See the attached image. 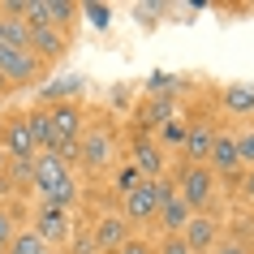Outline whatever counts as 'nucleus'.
<instances>
[{
  "instance_id": "8",
  "label": "nucleus",
  "mask_w": 254,
  "mask_h": 254,
  "mask_svg": "<svg viewBox=\"0 0 254 254\" xmlns=\"http://www.w3.org/2000/svg\"><path fill=\"white\" fill-rule=\"evenodd\" d=\"M181 237H186L190 254H211V246L220 241V220H211L207 211L190 215V224L181 228Z\"/></svg>"
},
{
  "instance_id": "18",
  "label": "nucleus",
  "mask_w": 254,
  "mask_h": 254,
  "mask_svg": "<svg viewBox=\"0 0 254 254\" xmlns=\"http://www.w3.org/2000/svg\"><path fill=\"white\" fill-rule=\"evenodd\" d=\"M26 125H30V138L39 151H52V125H48V108H35L26 112Z\"/></svg>"
},
{
  "instance_id": "7",
  "label": "nucleus",
  "mask_w": 254,
  "mask_h": 254,
  "mask_svg": "<svg viewBox=\"0 0 254 254\" xmlns=\"http://www.w3.org/2000/svg\"><path fill=\"white\" fill-rule=\"evenodd\" d=\"M48 125H52V151L65 147V142H78V138H82V112H78V104H52V108H48Z\"/></svg>"
},
{
  "instance_id": "17",
  "label": "nucleus",
  "mask_w": 254,
  "mask_h": 254,
  "mask_svg": "<svg viewBox=\"0 0 254 254\" xmlns=\"http://www.w3.org/2000/svg\"><path fill=\"white\" fill-rule=\"evenodd\" d=\"M4 254H52V246L35 233V228H17L13 233V241L4 246Z\"/></svg>"
},
{
  "instance_id": "11",
  "label": "nucleus",
  "mask_w": 254,
  "mask_h": 254,
  "mask_svg": "<svg viewBox=\"0 0 254 254\" xmlns=\"http://www.w3.org/2000/svg\"><path fill=\"white\" fill-rule=\"evenodd\" d=\"M207 168H211L215 177H233V173H241V155H237V138H233V134H215L211 155H207Z\"/></svg>"
},
{
  "instance_id": "6",
  "label": "nucleus",
  "mask_w": 254,
  "mask_h": 254,
  "mask_svg": "<svg viewBox=\"0 0 254 254\" xmlns=\"http://www.w3.org/2000/svg\"><path fill=\"white\" fill-rule=\"evenodd\" d=\"M121 215H125V224H147L160 215V198H155V181H142L134 186L125 198H121Z\"/></svg>"
},
{
  "instance_id": "1",
  "label": "nucleus",
  "mask_w": 254,
  "mask_h": 254,
  "mask_svg": "<svg viewBox=\"0 0 254 254\" xmlns=\"http://www.w3.org/2000/svg\"><path fill=\"white\" fill-rule=\"evenodd\" d=\"M30 186L43 194V202H48V207L73 211V202H78V186H73V173H69V164H61V155H52V151L35 155V173H30Z\"/></svg>"
},
{
  "instance_id": "31",
  "label": "nucleus",
  "mask_w": 254,
  "mask_h": 254,
  "mask_svg": "<svg viewBox=\"0 0 254 254\" xmlns=\"http://www.w3.org/2000/svg\"><path fill=\"white\" fill-rule=\"evenodd\" d=\"M117 254H155V250H151V246H147L142 237H129V241H125V246H121Z\"/></svg>"
},
{
  "instance_id": "33",
  "label": "nucleus",
  "mask_w": 254,
  "mask_h": 254,
  "mask_svg": "<svg viewBox=\"0 0 254 254\" xmlns=\"http://www.w3.org/2000/svg\"><path fill=\"white\" fill-rule=\"evenodd\" d=\"M4 168H9V155H4V147H0V177H4Z\"/></svg>"
},
{
  "instance_id": "28",
  "label": "nucleus",
  "mask_w": 254,
  "mask_h": 254,
  "mask_svg": "<svg viewBox=\"0 0 254 254\" xmlns=\"http://www.w3.org/2000/svg\"><path fill=\"white\" fill-rule=\"evenodd\" d=\"M237 155L246 168H254V129H246V134H237Z\"/></svg>"
},
{
  "instance_id": "22",
  "label": "nucleus",
  "mask_w": 254,
  "mask_h": 254,
  "mask_svg": "<svg viewBox=\"0 0 254 254\" xmlns=\"http://www.w3.org/2000/svg\"><path fill=\"white\" fill-rule=\"evenodd\" d=\"M78 86H82L78 78H69V82H56V86H48V91H43V99H48V108H52L56 99H65V104H69V99L78 95Z\"/></svg>"
},
{
  "instance_id": "16",
  "label": "nucleus",
  "mask_w": 254,
  "mask_h": 254,
  "mask_svg": "<svg viewBox=\"0 0 254 254\" xmlns=\"http://www.w3.org/2000/svg\"><path fill=\"white\" fill-rule=\"evenodd\" d=\"M220 104L233 112V117H250L254 112V86H224V95H220Z\"/></svg>"
},
{
  "instance_id": "32",
  "label": "nucleus",
  "mask_w": 254,
  "mask_h": 254,
  "mask_svg": "<svg viewBox=\"0 0 254 254\" xmlns=\"http://www.w3.org/2000/svg\"><path fill=\"white\" fill-rule=\"evenodd\" d=\"M13 91V86H9V78H4V73H0V99H4V95Z\"/></svg>"
},
{
  "instance_id": "3",
  "label": "nucleus",
  "mask_w": 254,
  "mask_h": 254,
  "mask_svg": "<svg viewBox=\"0 0 254 254\" xmlns=\"http://www.w3.org/2000/svg\"><path fill=\"white\" fill-rule=\"evenodd\" d=\"M112 160H117V147H112V134H108L104 125L82 129V138H78V164H86L91 173H99V168H108Z\"/></svg>"
},
{
  "instance_id": "10",
  "label": "nucleus",
  "mask_w": 254,
  "mask_h": 254,
  "mask_svg": "<svg viewBox=\"0 0 254 254\" xmlns=\"http://www.w3.org/2000/svg\"><path fill=\"white\" fill-rule=\"evenodd\" d=\"M215 134H220V129H215V121H194V125H186V142H181L186 160H190V164H207Z\"/></svg>"
},
{
  "instance_id": "29",
  "label": "nucleus",
  "mask_w": 254,
  "mask_h": 254,
  "mask_svg": "<svg viewBox=\"0 0 254 254\" xmlns=\"http://www.w3.org/2000/svg\"><path fill=\"white\" fill-rule=\"evenodd\" d=\"M13 233H17V224H13V215L9 211H0V254H4V246L13 241Z\"/></svg>"
},
{
  "instance_id": "30",
  "label": "nucleus",
  "mask_w": 254,
  "mask_h": 254,
  "mask_svg": "<svg viewBox=\"0 0 254 254\" xmlns=\"http://www.w3.org/2000/svg\"><path fill=\"white\" fill-rule=\"evenodd\" d=\"M160 254H190V246H186V237H181V233H177V237H164Z\"/></svg>"
},
{
  "instance_id": "23",
  "label": "nucleus",
  "mask_w": 254,
  "mask_h": 254,
  "mask_svg": "<svg viewBox=\"0 0 254 254\" xmlns=\"http://www.w3.org/2000/svg\"><path fill=\"white\" fill-rule=\"evenodd\" d=\"M134 186H142V173H138L134 164H121V168H117V190H121V198H125Z\"/></svg>"
},
{
  "instance_id": "9",
  "label": "nucleus",
  "mask_w": 254,
  "mask_h": 254,
  "mask_svg": "<svg viewBox=\"0 0 254 254\" xmlns=\"http://www.w3.org/2000/svg\"><path fill=\"white\" fill-rule=\"evenodd\" d=\"M4 155L9 160H35L39 155V147H35V138H30V125H26V117H9L4 121Z\"/></svg>"
},
{
  "instance_id": "14",
  "label": "nucleus",
  "mask_w": 254,
  "mask_h": 254,
  "mask_svg": "<svg viewBox=\"0 0 254 254\" xmlns=\"http://www.w3.org/2000/svg\"><path fill=\"white\" fill-rule=\"evenodd\" d=\"M30 52L35 61H61L65 56V30H52V26H35L30 30Z\"/></svg>"
},
{
  "instance_id": "12",
  "label": "nucleus",
  "mask_w": 254,
  "mask_h": 254,
  "mask_svg": "<svg viewBox=\"0 0 254 254\" xmlns=\"http://www.w3.org/2000/svg\"><path fill=\"white\" fill-rule=\"evenodd\" d=\"M91 237H95V246H99V254H108V250H121L125 241H129V224H125V215H104L99 224H91Z\"/></svg>"
},
{
  "instance_id": "27",
  "label": "nucleus",
  "mask_w": 254,
  "mask_h": 254,
  "mask_svg": "<svg viewBox=\"0 0 254 254\" xmlns=\"http://www.w3.org/2000/svg\"><path fill=\"white\" fill-rule=\"evenodd\" d=\"M211 254H254V250L241 237H224V241H215V246H211Z\"/></svg>"
},
{
  "instance_id": "20",
  "label": "nucleus",
  "mask_w": 254,
  "mask_h": 254,
  "mask_svg": "<svg viewBox=\"0 0 254 254\" xmlns=\"http://www.w3.org/2000/svg\"><path fill=\"white\" fill-rule=\"evenodd\" d=\"M78 13V4H69V0H48V17H52V30H65Z\"/></svg>"
},
{
  "instance_id": "25",
  "label": "nucleus",
  "mask_w": 254,
  "mask_h": 254,
  "mask_svg": "<svg viewBox=\"0 0 254 254\" xmlns=\"http://www.w3.org/2000/svg\"><path fill=\"white\" fill-rule=\"evenodd\" d=\"M160 138L164 142H168V147H181V142H186V121H168V125H160Z\"/></svg>"
},
{
  "instance_id": "4",
  "label": "nucleus",
  "mask_w": 254,
  "mask_h": 254,
  "mask_svg": "<svg viewBox=\"0 0 254 254\" xmlns=\"http://www.w3.org/2000/svg\"><path fill=\"white\" fill-rule=\"evenodd\" d=\"M35 233H39L48 246H69V237H73V211H61V207H48L43 202L39 211H35Z\"/></svg>"
},
{
  "instance_id": "21",
  "label": "nucleus",
  "mask_w": 254,
  "mask_h": 254,
  "mask_svg": "<svg viewBox=\"0 0 254 254\" xmlns=\"http://www.w3.org/2000/svg\"><path fill=\"white\" fill-rule=\"evenodd\" d=\"M65 250H69V254H99V246H95L91 228H73V237H69Z\"/></svg>"
},
{
  "instance_id": "19",
  "label": "nucleus",
  "mask_w": 254,
  "mask_h": 254,
  "mask_svg": "<svg viewBox=\"0 0 254 254\" xmlns=\"http://www.w3.org/2000/svg\"><path fill=\"white\" fill-rule=\"evenodd\" d=\"M138 121H142V125H155V129L168 125V121H173V99H151V104H142L138 108Z\"/></svg>"
},
{
  "instance_id": "2",
  "label": "nucleus",
  "mask_w": 254,
  "mask_h": 254,
  "mask_svg": "<svg viewBox=\"0 0 254 254\" xmlns=\"http://www.w3.org/2000/svg\"><path fill=\"white\" fill-rule=\"evenodd\" d=\"M215 181H220V177H215L207 164H186V168L177 173L173 186H177V198L198 215V211H207V202L215 198Z\"/></svg>"
},
{
  "instance_id": "26",
  "label": "nucleus",
  "mask_w": 254,
  "mask_h": 254,
  "mask_svg": "<svg viewBox=\"0 0 254 254\" xmlns=\"http://www.w3.org/2000/svg\"><path fill=\"white\" fill-rule=\"evenodd\" d=\"M173 91H177V78H173V73H151V95H155V99H168Z\"/></svg>"
},
{
  "instance_id": "34",
  "label": "nucleus",
  "mask_w": 254,
  "mask_h": 254,
  "mask_svg": "<svg viewBox=\"0 0 254 254\" xmlns=\"http://www.w3.org/2000/svg\"><path fill=\"white\" fill-rule=\"evenodd\" d=\"M4 43H9V39H4V17H0V48H4Z\"/></svg>"
},
{
  "instance_id": "15",
  "label": "nucleus",
  "mask_w": 254,
  "mask_h": 254,
  "mask_svg": "<svg viewBox=\"0 0 254 254\" xmlns=\"http://www.w3.org/2000/svg\"><path fill=\"white\" fill-rule=\"evenodd\" d=\"M190 215H194V211H190L186 202H181V198H173V202H164V207H160V215H155V220H160L164 237H177V233H181V228L190 224Z\"/></svg>"
},
{
  "instance_id": "24",
  "label": "nucleus",
  "mask_w": 254,
  "mask_h": 254,
  "mask_svg": "<svg viewBox=\"0 0 254 254\" xmlns=\"http://www.w3.org/2000/svg\"><path fill=\"white\" fill-rule=\"evenodd\" d=\"M78 13H86L99 30H108V26H112V9H108V4H78Z\"/></svg>"
},
{
  "instance_id": "5",
  "label": "nucleus",
  "mask_w": 254,
  "mask_h": 254,
  "mask_svg": "<svg viewBox=\"0 0 254 254\" xmlns=\"http://www.w3.org/2000/svg\"><path fill=\"white\" fill-rule=\"evenodd\" d=\"M0 73L9 78V86H26L43 73V65L35 61L30 48H0Z\"/></svg>"
},
{
  "instance_id": "13",
  "label": "nucleus",
  "mask_w": 254,
  "mask_h": 254,
  "mask_svg": "<svg viewBox=\"0 0 254 254\" xmlns=\"http://www.w3.org/2000/svg\"><path fill=\"white\" fill-rule=\"evenodd\" d=\"M129 164L142 173V181H160V177H164V147L138 134V142H134V160H129Z\"/></svg>"
}]
</instances>
